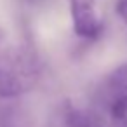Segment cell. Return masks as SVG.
<instances>
[{
  "label": "cell",
  "instance_id": "1",
  "mask_svg": "<svg viewBox=\"0 0 127 127\" xmlns=\"http://www.w3.org/2000/svg\"><path fill=\"white\" fill-rule=\"evenodd\" d=\"M40 78L37 56L26 47L0 49V101H12L32 91Z\"/></svg>",
  "mask_w": 127,
  "mask_h": 127
},
{
  "label": "cell",
  "instance_id": "6",
  "mask_svg": "<svg viewBox=\"0 0 127 127\" xmlns=\"http://www.w3.org/2000/svg\"><path fill=\"white\" fill-rule=\"evenodd\" d=\"M106 108H108L110 117L117 127H127V96L117 97Z\"/></svg>",
  "mask_w": 127,
  "mask_h": 127
},
{
  "label": "cell",
  "instance_id": "7",
  "mask_svg": "<svg viewBox=\"0 0 127 127\" xmlns=\"http://www.w3.org/2000/svg\"><path fill=\"white\" fill-rule=\"evenodd\" d=\"M117 12L124 19V23L127 25V0H118L117 2Z\"/></svg>",
  "mask_w": 127,
  "mask_h": 127
},
{
  "label": "cell",
  "instance_id": "4",
  "mask_svg": "<svg viewBox=\"0 0 127 127\" xmlns=\"http://www.w3.org/2000/svg\"><path fill=\"white\" fill-rule=\"evenodd\" d=\"M99 96L106 106L117 97L127 96V63L117 66L113 71L108 73V77L101 84Z\"/></svg>",
  "mask_w": 127,
  "mask_h": 127
},
{
  "label": "cell",
  "instance_id": "2",
  "mask_svg": "<svg viewBox=\"0 0 127 127\" xmlns=\"http://www.w3.org/2000/svg\"><path fill=\"white\" fill-rule=\"evenodd\" d=\"M70 11L77 37L85 40H96L101 37L104 21L97 0H70Z\"/></svg>",
  "mask_w": 127,
  "mask_h": 127
},
{
  "label": "cell",
  "instance_id": "3",
  "mask_svg": "<svg viewBox=\"0 0 127 127\" xmlns=\"http://www.w3.org/2000/svg\"><path fill=\"white\" fill-rule=\"evenodd\" d=\"M101 118L89 108L77 106L71 99L59 101L47 115L44 127H101Z\"/></svg>",
  "mask_w": 127,
  "mask_h": 127
},
{
  "label": "cell",
  "instance_id": "5",
  "mask_svg": "<svg viewBox=\"0 0 127 127\" xmlns=\"http://www.w3.org/2000/svg\"><path fill=\"white\" fill-rule=\"evenodd\" d=\"M14 101H0V127H30L28 118Z\"/></svg>",
  "mask_w": 127,
  "mask_h": 127
}]
</instances>
